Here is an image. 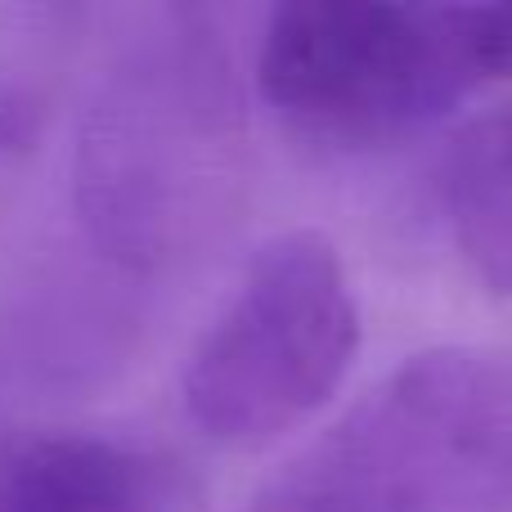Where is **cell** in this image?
<instances>
[{
    "label": "cell",
    "instance_id": "6da1fadb",
    "mask_svg": "<svg viewBox=\"0 0 512 512\" xmlns=\"http://www.w3.org/2000/svg\"><path fill=\"white\" fill-rule=\"evenodd\" d=\"M243 194V113L225 59L198 27L135 41L77 126L72 198L90 243L158 274L221 239Z\"/></svg>",
    "mask_w": 512,
    "mask_h": 512
},
{
    "label": "cell",
    "instance_id": "7a4b0ae2",
    "mask_svg": "<svg viewBox=\"0 0 512 512\" xmlns=\"http://www.w3.org/2000/svg\"><path fill=\"white\" fill-rule=\"evenodd\" d=\"M243 512H512V364L472 346L409 355Z\"/></svg>",
    "mask_w": 512,
    "mask_h": 512
},
{
    "label": "cell",
    "instance_id": "3957f363",
    "mask_svg": "<svg viewBox=\"0 0 512 512\" xmlns=\"http://www.w3.org/2000/svg\"><path fill=\"white\" fill-rule=\"evenodd\" d=\"M512 81V0H288L256 50L261 99L333 144H387Z\"/></svg>",
    "mask_w": 512,
    "mask_h": 512
},
{
    "label": "cell",
    "instance_id": "277c9868",
    "mask_svg": "<svg viewBox=\"0 0 512 512\" xmlns=\"http://www.w3.org/2000/svg\"><path fill=\"white\" fill-rule=\"evenodd\" d=\"M360 351V306L342 252L288 230L243 265L180 373L185 414L225 450H261L333 400Z\"/></svg>",
    "mask_w": 512,
    "mask_h": 512
},
{
    "label": "cell",
    "instance_id": "5b68a950",
    "mask_svg": "<svg viewBox=\"0 0 512 512\" xmlns=\"http://www.w3.org/2000/svg\"><path fill=\"white\" fill-rule=\"evenodd\" d=\"M0 512H167L158 463L108 436H18L0 454Z\"/></svg>",
    "mask_w": 512,
    "mask_h": 512
},
{
    "label": "cell",
    "instance_id": "8992f818",
    "mask_svg": "<svg viewBox=\"0 0 512 512\" xmlns=\"http://www.w3.org/2000/svg\"><path fill=\"white\" fill-rule=\"evenodd\" d=\"M441 194L463 261L490 292L512 297V99L454 135Z\"/></svg>",
    "mask_w": 512,
    "mask_h": 512
},
{
    "label": "cell",
    "instance_id": "52a82bcc",
    "mask_svg": "<svg viewBox=\"0 0 512 512\" xmlns=\"http://www.w3.org/2000/svg\"><path fill=\"white\" fill-rule=\"evenodd\" d=\"M5 445H9V441H5V436H0V454H5Z\"/></svg>",
    "mask_w": 512,
    "mask_h": 512
}]
</instances>
